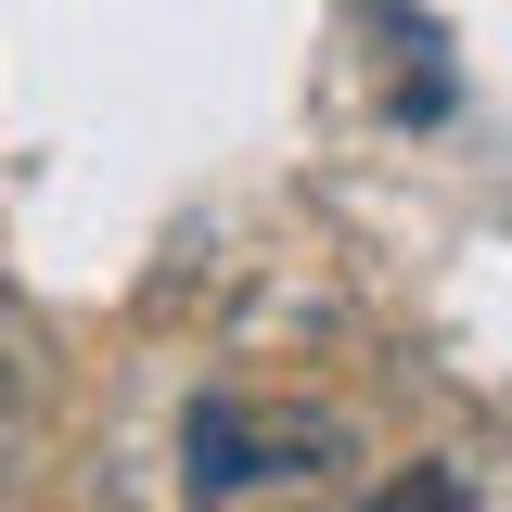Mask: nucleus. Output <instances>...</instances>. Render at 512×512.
Here are the masks:
<instances>
[{"instance_id":"1","label":"nucleus","mask_w":512,"mask_h":512,"mask_svg":"<svg viewBox=\"0 0 512 512\" xmlns=\"http://www.w3.org/2000/svg\"><path fill=\"white\" fill-rule=\"evenodd\" d=\"M180 474H192V500H244V487H269V474H333V423H295V410H244V397H192V423H180Z\"/></svg>"},{"instance_id":"2","label":"nucleus","mask_w":512,"mask_h":512,"mask_svg":"<svg viewBox=\"0 0 512 512\" xmlns=\"http://www.w3.org/2000/svg\"><path fill=\"white\" fill-rule=\"evenodd\" d=\"M372 512H474V487H461L448 461H410L397 487H372Z\"/></svg>"},{"instance_id":"3","label":"nucleus","mask_w":512,"mask_h":512,"mask_svg":"<svg viewBox=\"0 0 512 512\" xmlns=\"http://www.w3.org/2000/svg\"><path fill=\"white\" fill-rule=\"evenodd\" d=\"M13 384H26V333L0 320V397H13Z\"/></svg>"},{"instance_id":"4","label":"nucleus","mask_w":512,"mask_h":512,"mask_svg":"<svg viewBox=\"0 0 512 512\" xmlns=\"http://www.w3.org/2000/svg\"><path fill=\"white\" fill-rule=\"evenodd\" d=\"M0 474H13V461H0Z\"/></svg>"}]
</instances>
